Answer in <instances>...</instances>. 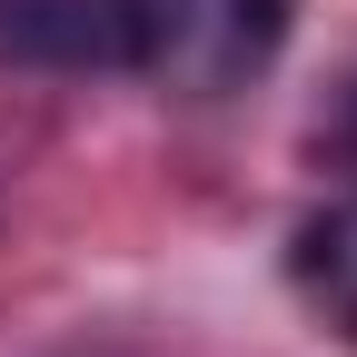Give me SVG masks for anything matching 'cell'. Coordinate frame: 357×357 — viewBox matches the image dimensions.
I'll use <instances>...</instances> for the list:
<instances>
[{"label":"cell","mask_w":357,"mask_h":357,"mask_svg":"<svg viewBox=\"0 0 357 357\" xmlns=\"http://www.w3.org/2000/svg\"><path fill=\"white\" fill-rule=\"evenodd\" d=\"M288 40V0H119V70L169 100H229Z\"/></svg>","instance_id":"cell-1"},{"label":"cell","mask_w":357,"mask_h":357,"mask_svg":"<svg viewBox=\"0 0 357 357\" xmlns=\"http://www.w3.org/2000/svg\"><path fill=\"white\" fill-rule=\"evenodd\" d=\"M0 60H20V70H119V0H0Z\"/></svg>","instance_id":"cell-2"},{"label":"cell","mask_w":357,"mask_h":357,"mask_svg":"<svg viewBox=\"0 0 357 357\" xmlns=\"http://www.w3.org/2000/svg\"><path fill=\"white\" fill-rule=\"evenodd\" d=\"M288 278H298V298L357 347V199L318 208V218L288 238Z\"/></svg>","instance_id":"cell-3"}]
</instances>
